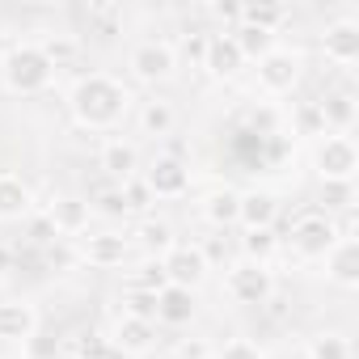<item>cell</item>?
I'll return each instance as SVG.
<instances>
[{
    "label": "cell",
    "instance_id": "obj_1",
    "mask_svg": "<svg viewBox=\"0 0 359 359\" xmlns=\"http://www.w3.org/2000/svg\"><path fill=\"white\" fill-rule=\"evenodd\" d=\"M127 102H131V93H127L118 81L102 76V72L76 81V89H72V114H76V123L89 127V131H106V127H114V123L123 118Z\"/></svg>",
    "mask_w": 359,
    "mask_h": 359
},
{
    "label": "cell",
    "instance_id": "obj_2",
    "mask_svg": "<svg viewBox=\"0 0 359 359\" xmlns=\"http://www.w3.org/2000/svg\"><path fill=\"white\" fill-rule=\"evenodd\" d=\"M51 76H55V68L47 64L39 43H18L5 55V85L13 93H43L51 85Z\"/></svg>",
    "mask_w": 359,
    "mask_h": 359
},
{
    "label": "cell",
    "instance_id": "obj_3",
    "mask_svg": "<svg viewBox=\"0 0 359 359\" xmlns=\"http://www.w3.org/2000/svg\"><path fill=\"white\" fill-rule=\"evenodd\" d=\"M338 224L325 216V212H304L296 224H292V250L300 258H325L334 245H338Z\"/></svg>",
    "mask_w": 359,
    "mask_h": 359
},
{
    "label": "cell",
    "instance_id": "obj_4",
    "mask_svg": "<svg viewBox=\"0 0 359 359\" xmlns=\"http://www.w3.org/2000/svg\"><path fill=\"white\" fill-rule=\"evenodd\" d=\"M229 296L237 304H266L275 296V275L258 262H241L229 271Z\"/></svg>",
    "mask_w": 359,
    "mask_h": 359
},
{
    "label": "cell",
    "instance_id": "obj_5",
    "mask_svg": "<svg viewBox=\"0 0 359 359\" xmlns=\"http://www.w3.org/2000/svg\"><path fill=\"white\" fill-rule=\"evenodd\" d=\"M161 271L173 287H187V292H195L208 279V262H203L199 245H173L169 254H161Z\"/></svg>",
    "mask_w": 359,
    "mask_h": 359
},
{
    "label": "cell",
    "instance_id": "obj_6",
    "mask_svg": "<svg viewBox=\"0 0 359 359\" xmlns=\"http://www.w3.org/2000/svg\"><path fill=\"white\" fill-rule=\"evenodd\" d=\"M359 169V152L346 135H330L321 148H317V173L321 182H351Z\"/></svg>",
    "mask_w": 359,
    "mask_h": 359
},
{
    "label": "cell",
    "instance_id": "obj_7",
    "mask_svg": "<svg viewBox=\"0 0 359 359\" xmlns=\"http://www.w3.org/2000/svg\"><path fill=\"white\" fill-rule=\"evenodd\" d=\"M173 68H177V51L169 47V43H140L135 51H131V72L144 81V85H156V81H169L173 76Z\"/></svg>",
    "mask_w": 359,
    "mask_h": 359
},
{
    "label": "cell",
    "instance_id": "obj_8",
    "mask_svg": "<svg viewBox=\"0 0 359 359\" xmlns=\"http://www.w3.org/2000/svg\"><path fill=\"white\" fill-rule=\"evenodd\" d=\"M144 182H148L152 199H177V195H187V187H191V165L173 161V156H156L152 169L144 173Z\"/></svg>",
    "mask_w": 359,
    "mask_h": 359
},
{
    "label": "cell",
    "instance_id": "obj_9",
    "mask_svg": "<svg viewBox=\"0 0 359 359\" xmlns=\"http://www.w3.org/2000/svg\"><path fill=\"white\" fill-rule=\"evenodd\" d=\"M258 81H262V89L266 93H287L296 81H300V60L292 55V51H271V55H262L258 60Z\"/></svg>",
    "mask_w": 359,
    "mask_h": 359
},
{
    "label": "cell",
    "instance_id": "obj_10",
    "mask_svg": "<svg viewBox=\"0 0 359 359\" xmlns=\"http://www.w3.org/2000/svg\"><path fill=\"white\" fill-rule=\"evenodd\" d=\"M39 330V313L26 300H5L0 304V338L5 342H30Z\"/></svg>",
    "mask_w": 359,
    "mask_h": 359
},
{
    "label": "cell",
    "instance_id": "obj_11",
    "mask_svg": "<svg viewBox=\"0 0 359 359\" xmlns=\"http://www.w3.org/2000/svg\"><path fill=\"white\" fill-rule=\"evenodd\" d=\"M127 254H131V241H127L123 233H97V237H89L85 250H81V258H85L89 266H102V271L123 266Z\"/></svg>",
    "mask_w": 359,
    "mask_h": 359
},
{
    "label": "cell",
    "instance_id": "obj_12",
    "mask_svg": "<svg viewBox=\"0 0 359 359\" xmlns=\"http://www.w3.org/2000/svg\"><path fill=\"white\" fill-rule=\"evenodd\" d=\"M241 64H245V55H241V47L233 43V34H208V55H203V68L212 72V76H237L241 72Z\"/></svg>",
    "mask_w": 359,
    "mask_h": 359
},
{
    "label": "cell",
    "instance_id": "obj_13",
    "mask_svg": "<svg viewBox=\"0 0 359 359\" xmlns=\"http://www.w3.org/2000/svg\"><path fill=\"white\" fill-rule=\"evenodd\" d=\"M325 60H334L342 68L359 60V22L342 18V22L325 26Z\"/></svg>",
    "mask_w": 359,
    "mask_h": 359
},
{
    "label": "cell",
    "instance_id": "obj_14",
    "mask_svg": "<svg viewBox=\"0 0 359 359\" xmlns=\"http://www.w3.org/2000/svg\"><path fill=\"white\" fill-rule=\"evenodd\" d=\"M330 279L342 287H359V241L355 237H338V245L325 254Z\"/></svg>",
    "mask_w": 359,
    "mask_h": 359
},
{
    "label": "cell",
    "instance_id": "obj_15",
    "mask_svg": "<svg viewBox=\"0 0 359 359\" xmlns=\"http://www.w3.org/2000/svg\"><path fill=\"white\" fill-rule=\"evenodd\" d=\"M275 216H279V199H275L271 191H250V195H241L237 224H245V229H275Z\"/></svg>",
    "mask_w": 359,
    "mask_h": 359
},
{
    "label": "cell",
    "instance_id": "obj_16",
    "mask_svg": "<svg viewBox=\"0 0 359 359\" xmlns=\"http://www.w3.org/2000/svg\"><path fill=\"white\" fill-rule=\"evenodd\" d=\"M191 317H195V292L169 283V287L156 296V321H165V325H187Z\"/></svg>",
    "mask_w": 359,
    "mask_h": 359
},
{
    "label": "cell",
    "instance_id": "obj_17",
    "mask_svg": "<svg viewBox=\"0 0 359 359\" xmlns=\"http://www.w3.org/2000/svg\"><path fill=\"white\" fill-rule=\"evenodd\" d=\"M152 338H156V330H152V321H140V317H123L118 321V330H114V351H123V355H144L148 346H152Z\"/></svg>",
    "mask_w": 359,
    "mask_h": 359
},
{
    "label": "cell",
    "instance_id": "obj_18",
    "mask_svg": "<svg viewBox=\"0 0 359 359\" xmlns=\"http://www.w3.org/2000/svg\"><path fill=\"white\" fill-rule=\"evenodd\" d=\"M30 187L13 173H0V220H22L30 216Z\"/></svg>",
    "mask_w": 359,
    "mask_h": 359
},
{
    "label": "cell",
    "instance_id": "obj_19",
    "mask_svg": "<svg viewBox=\"0 0 359 359\" xmlns=\"http://www.w3.org/2000/svg\"><path fill=\"white\" fill-rule=\"evenodd\" d=\"M102 169H106L110 177H118V182L135 177V169H140V152H135V144H127V140H110V144L102 148Z\"/></svg>",
    "mask_w": 359,
    "mask_h": 359
},
{
    "label": "cell",
    "instance_id": "obj_20",
    "mask_svg": "<svg viewBox=\"0 0 359 359\" xmlns=\"http://www.w3.org/2000/svg\"><path fill=\"white\" fill-rule=\"evenodd\" d=\"M47 216H51V224L60 229V237H64V233H81V229L89 224V203L76 199V195H64V199H55V203L47 208Z\"/></svg>",
    "mask_w": 359,
    "mask_h": 359
},
{
    "label": "cell",
    "instance_id": "obj_21",
    "mask_svg": "<svg viewBox=\"0 0 359 359\" xmlns=\"http://www.w3.org/2000/svg\"><path fill=\"white\" fill-rule=\"evenodd\" d=\"M237 22H245V26H258V30L275 34V30L287 22V9L279 5V0H254V5H241V9H237Z\"/></svg>",
    "mask_w": 359,
    "mask_h": 359
},
{
    "label": "cell",
    "instance_id": "obj_22",
    "mask_svg": "<svg viewBox=\"0 0 359 359\" xmlns=\"http://www.w3.org/2000/svg\"><path fill=\"white\" fill-rule=\"evenodd\" d=\"M135 245H140L144 254H152V258H156V254H169V250H173V229H169L165 220H152V216H148V220H140V229H135Z\"/></svg>",
    "mask_w": 359,
    "mask_h": 359
},
{
    "label": "cell",
    "instance_id": "obj_23",
    "mask_svg": "<svg viewBox=\"0 0 359 359\" xmlns=\"http://www.w3.org/2000/svg\"><path fill=\"white\" fill-rule=\"evenodd\" d=\"M229 34H233V43L241 47V55H245V60H262V55H271V51H275V34H266V30H258V26L237 22V30H229Z\"/></svg>",
    "mask_w": 359,
    "mask_h": 359
},
{
    "label": "cell",
    "instance_id": "obj_24",
    "mask_svg": "<svg viewBox=\"0 0 359 359\" xmlns=\"http://www.w3.org/2000/svg\"><path fill=\"white\" fill-rule=\"evenodd\" d=\"M237 208H241V195H237V191H216V195H208L203 216H208L216 229H229V224H237Z\"/></svg>",
    "mask_w": 359,
    "mask_h": 359
},
{
    "label": "cell",
    "instance_id": "obj_25",
    "mask_svg": "<svg viewBox=\"0 0 359 359\" xmlns=\"http://www.w3.org/2000/svg\"><path fill=\"white\" fill-rule=\"evenodd\" d=\"M241 250H245V262L266 266V258H275V250H279V237H275V229H245Z\"/></svg>",
    "mask_w": 359,
    "mask_h": 359
},
{
    "label": "cell",
    "instance_id": "obj_26",
    "mask_svg": "<svg viewBox=\"0 0 359 359\" xmlns=\"http://www.w3.org/2000/svg\"><path fill=\"white\" fill-rule=\"evenodd\" d=\"M317 110H321L325 127H338V131H346V127L355 123V97H351V93H330L325 102H317Z\"/></svg>",
    "mask_w": 359,
    "mask_h": 359
},
{
    "label": "cell",
    "instance_id": "obj_27",
    "mask_svg": "<svg viewBox=\"0 0 359 359\" xmlns=\"http://www.w3.org/2000/svg\"><path fill=\"white\" fill-rule=\"evenodd\" d=\"M140 127H144L148 135H169V127H173V106H169V102H144Z\"/></svg>",
    "mask_w": 359,
    "mask_h": 359
},
{
    "label": "cell",
    "instance_id": "obj_28",
    "mask_svg": "<svg viewBox=\"0 0 359 359\" xmlns=\"http://www.w3.org/2000/svg\"><path fill=\"white\" fill-rule=\"evenodd\" d=\"M39 47H43V55H47L51 68H68V64L81 55L76 39H68V34H55V39H47V43H39Z\"/></svg>",
    "mask_w": 359,
    "mask_h": 359
},
{
    "label": "cell",
    "instance_id": "obj_29",
    "mask_svg": "<svg viewBox=\"0 0 359 359\" xmlns=\"http://www.w3.org/2000/svg\"><path fill=\"white\" fill-rule=\"evenodd\" d=\"M309 359H351V342L342 334H317L309 346Z\"/></svg>",
    "mask_w": 359,
    "mask_h": 359
},
{
    "label": "cell",
    "instance_id": "obj_30",
    "mask_svg": "<svg viewBox=\"0 0 359 359\" xmlns=\"http://www.w3.org/2000/svg\"><path fill=\"white\" fill-rule=\"evenodd\" d=\"M118 191H123V208L127 212H148V203H152V191H148V182L135 173V177H127V182H118Z\"/></svg>",
    "mask_w": 359,
    "mask_h": 359
},
{
    "label": "cell",
    "instance_id": "obj_31",
    "mask_svg": "<svg viewBox=\"0 0 359 359\" xmlns=\"http://www.w3.org/2000/svg\"><path fill=\"white\" fill-rule=\"evenodd\" d=\"M321 203L325 212H346L355 203V182H321Z\"/></svg>",
    "mask_w": 359,
    "mask_h": 359
},
{
    "label": "cell",
    "instance_id": "obj_32",
    "mask_svg": "<svg viewBox=\"0 0 359 359\" xmlns=\"http://www.w3.org/2000/svg\"><path fill=\"white\" fill-rule=\"evenodd\" d=\"M123 304H127V313H123V317H140V321H156V296H152V292H140V287H127V296H123Z\"/></svg>",
    "mask_w": 359,
    "mask_h": 359
},
{
    "label": "cell",
    "instance_id": "obj_33",
    "mask_svg": "<svg viewBox=\"0 0 359 359\" xmlns=\"http://www.w3.org/2000/svg\"><path fill=\"white\" fill-rule=\"evenodd\" d=\"M131 287H140V292H152V296H161V292L169 287V279H165L161 262L152 258V262H144V266H140V275L131 279Z\"/></svg>",
    "mask_w": 359,
    "mask_h": 359
},
{
    "label": "cell",
    "instance_id": "obj_34",
    "mask_svg": "<svg viewBox=\"0 0 359 359\" xmlns=\"http://www.w3.org/2000/svg\"><path fill=\"white\" fill-rule=\"evenodd\" d=\"M26 237L39 245V250H47L51 241H60V229L51 224V216L43 212V216H30V224H26Z\"/></svg>",
    "mask_w": 359,
    "mask_h": 359
},
{
    "label": "cell",
    "instance_id": "obj_35",
    "mask_svg": "<svg viewBox=\"0 0 359 359\" xmlns=\"http://www.w3.org/2000/svg\"><path fill=\"white\" fill-rule=\"evenodd\" d=\"M76 258H81V254H76V250H72V245H68L64 237L47 245V266H51V271H68V266H72Z\"/></svg>",
    "mask_w": 359,
    "mask_h": 359
},
{
    "label": "cell",
    "instance_id": "obj_36",
    "mask_svg": "<svg viewBox=\"0 0 359 359\" xmlns=\"http://www.w3.org/2000/svg\"><path fill=\"white\" fill-rule=\"evenodd\" d=\"M89 22H97L102 34H114V26L123 22V9L118 5H89Z\"/></svg>",
    "mask_w": 359,
    "mask_h": 359
},
{
    "label": "cell",
    "instance_id": "obj_37",
    "mask_svg": "<svg viewBox=\"0 0 359 359\" xmlns=\"http://www.w3.org/2000/svg\"><path fill=\"white\" fill-rule=\"evenodd\" d=\"M296 127H300L304 135H325V118H321V110H317V102H309V106H300V114H296Z\"/></svg>",
    "mask_w": 359,
    "mask_h": 359
},
{
    "label": "cell",
    "instance_id": "obj_38",
    "mask_svg": "<svg viewBox=\"0 0 359 359\" xmlns=\"http://www.w3.org/2000/svg\"><path fill=\"white\" fill-rule=\"evenodd\" d=\"M182 55H187L191 64H203V55H208V34H187V39H182Z\"/></svg>",
    "mask_w": 359,
    "mask_h": 359
},
{
    "label": "cell",
    "instance_id": "obj_39",
    "mask_svg": "<svg viewBox=\"0 0 359 359\" xmlns=\"http://www.w3.org/2000/svg\"><path fill=\"white\" fill-rule=\"evenodd\" d=\"M97 208H102L106 216H127V208H123V191H118V187L102 191V195H97Z\"/></svg>",
    "mask_w": 359,
    "mask_h": 359
},
{
    "label": "cell",
    "instance_id": "obj_40",
    "mask_svg": "<svg viewBox=\"0 0 359 359\" xmlns=\"http://www.w3.org/2000/svg\"><path fill=\"white\" fill-rule=\"evenodd\" d=\"M220 359H262V351H258L254 342L237 338V342H229V346H224V355H220Z\"/></svg>",
    "mask_w": 359,
    "mask_h": 359
},
{
    "label": "cell",
    "instance_id": "obj_41",
    "mask_svg": "<svg viewBox=\"0 0 359 359\" xmlns=\"http://www.w3.org/2000/svg\"><path fill=\"white\" fill-rule=\"evenodd\" d=\"M30 355H34V359H51V355H60V338H30Z\"/></svg>",
    "mask_w": 359,
    "mask_h": 359
},
{
    "label": "cell",
    "instance_id": "obj_42",
    "mask_svg": "<svg viewBox=\"0 0 359 359\" xmlns=\"http://www.w3.org/2000/svg\"><path fill=\"white\" fill-rule=\"evenodd\" d=\"M275 123H279V118H275V110H254V114H250V127H258V135H271V131H275Z\"/></svg>",
    "mask_w": 359,
    "mask_h": 359
},
{
    "label": "cell",
    "instance_id": "obj_43",
    "mask_svg": "<svg viewBox=\"0 0 359 359\" xmlns=\"http://www.w3.org/2000/svg\"><path fill=\"white\" fill-rule=\"evenodd\" d=\"M177 359H208V346L203 342H182L177 346Z\"/></svg>",
    "mask_w": 359,
    "mask_h": 359
},
{
    "label": "cell",
    "instance_id": "obj_44",
    "mask_svg": "<svg viewBox=\"0 0 359 359\" xmlns=\"http://www.w3.org/2000/svg\"><path fill=\"white\" fill-rule=\"evenodd\" d=\"M9 266H13V250H9V245H5V241H0V275H5V271H9Z\"/></svg>",
    "mask_w": 359,
    "mask_h": 359
},
{
    "label": "cell",
    "instance_id": "obj_45",
    "mask_svg": "<svg viewBox=\"0 0 359 359\" xmlns=\"http://www.w3.org/2000/svg\"><path fill=\"white\" fill-rule=\"evenodd\" d=\"M97 359H127V355H123V351H114V346H110V351H102V355H97Z\"/></svg>",
    "mask_w": 359,
    "mask_h": 359
}]
</instances>
